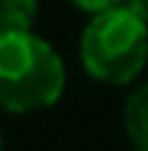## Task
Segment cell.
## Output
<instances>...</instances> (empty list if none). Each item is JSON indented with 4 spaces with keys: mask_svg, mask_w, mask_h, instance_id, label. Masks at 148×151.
<instances>
[{
    "mask_svg": "<svg viewBox=\"0 0 148 151\" xmlns=\"http://www.w3.org/2000/svg\"><path fill=\"white\" fill-rule=\"evenodd\" d=\"M67 67L55 47L32 29H0V111L26 116L61 102Z\"/></svg>",
    "mask_w": 148,
    "mask_h": 151,
    "instance_id": "cell-1",
    "label": "cell"
},
{
    "mask_svg": "<svg viewBox=\"0 0 148 151\" xmlns=\"http://www.w3.org/2000/svg\"><path fill=\"white\" fill-rule=\"evenodd\" d=\"M78 61L99 84H134L148 67V23L125 6L90 15L78 38Z\"/></svg>",
    "mask_w": 148,
    "mask_h": 151,
    "instance_id": "cell-2",
    "label": "cell"
},
{
    "mask_svg": "<svg viewBox=\"0 0 148 151\" xmlns=\"http://www.w3.org/2000/svg\"><path fill=\"white\" fill-rule=\"evenodd\" d=\"M122 128L134 148H148V78H137L122 102Z\"/></svg>",
    "mask_w": 148,
    "mask_h": 151,
    "instance_id": "cell-3",
    "label": "cell"
},
{
    "mask_svg": "<svg viewBox=\"0 0 148 151\" xmlns=\"http://www.w3.org/2000/svg\"><path fill=\"white\" fill-rule=\"evenodd\" d=\"M38 12V0H0V29H32Z\"/></svg>",
    "mask_w": 148,
    "mask_h": 151,
    "instance_id": "cell-4",
    "label": "cell"
},
{
    "mask_svg": "<svg viewBox=\"0 0 148 151\" xmlns=\"http://www.w3.org/2000/svg\"><path fill=\"white\" fill-rule=\"evenodd\" d=\"M73 3V9H78L81 15H99V12H108V9H113V6H119L122 0H70Z\"/></svg>",
    "mask_w": 148,
    "mask_h": 151,
    "instance_id": "cell-5",
    "label": "cell"
},
{
    "mask_svg": "<svg viewBox=\"0 0 148 151\" xmlns=\"http://www.w3.org/2000/svg\"><path fill=\"white\" fill-rule=\"evenodd\" d=\"M119 6H125L128 12H134L137 18H142L148 23V0H122Z\"/></svg>",
    "mask_w": 148,
    "mask_h": 151,
    "instance_id": "cell-6",
    "label": "cell"
},
{
    "mask_svg": "<svg viewBox=\"0 0 148 151\" xmlns=\"http://www.w3.org/2000/svg\"><path fill=\"white\" fill-rule=\"evenodd\" d=\"M0 151H3V131H0Z\"/></svg>",
    "mask_w": 148,
    "mask_h": 151,
    "instance_id": "cell-7",
    "label": "cell"
},
{
    "mask_svg": "<svg viewBox=\"0 0 148 151\" xmlns=\"http://www.w3.org/2000/svg\"><path fill=\"white\" fill-rule=\"evenodd\" d=\"M134 151H148V148H134Z\"/></svg>",
    "mask_w": 148,
    "mask_h": 151,
    "instance_id": "cell-8",
    "label": "cell"
}]
</instances>
